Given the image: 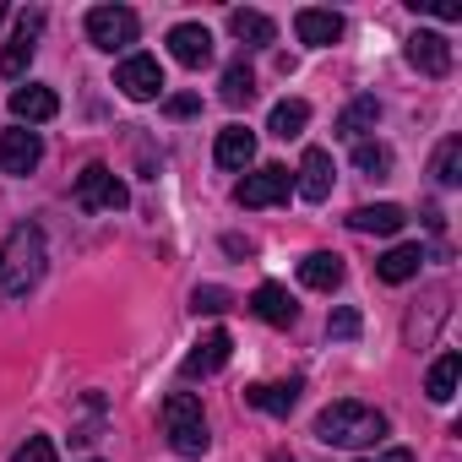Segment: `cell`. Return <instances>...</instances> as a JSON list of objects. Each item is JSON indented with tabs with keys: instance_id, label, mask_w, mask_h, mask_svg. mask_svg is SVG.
Wrapping results in <instances>:
<instances>
[{
	"instance_id": "cell-1",
	"label": "cell",
	"mask_w": 462,
	"mask_h": 462,
	"mask_svg": "<svg viewBox=\"0 0 462 462\" xmlns=\"http://www.w3.org/2000/svg\"><path fill=\"white\" fill-rule=\"evenodd\" d=\"M316 440L321 446H343V451H359V446H381L386 440V413L370 408V402H332L316 413Z\"/></svg>"
},
{
	"instance_id": "cell-2",
	"label": "cell",
	"mask_w": 462,
	"mask_h": 462,
	"mask_svg": "<svg viewBox=\"0 0 462 462\" xmlns=\"http://www.w3.org/2000/svg\"><path fill=\"white\" fill-rule=\"evenodd\" d=\"M44 262H50V256H44V228H39V223L12 228L6 256H0V294H6V300L33 294L39 278H44Z\"/></svg>"
},
{
	"instance_id": "cell-3",
	"label": "cell",
	"mask_w": 462,
	"mask_h": 462,
	"mask_svg": "<svg viewBox=\"0 0 462 462\" xmlns=\"http://www.w3.org/2000/svg\"><path fill=\"white\" fill-rule=\"evenodd\" d=\"M163 430H169V446L180 457H201L212 446L207 419H201V397H190V392H169L163 397Z\"/></svg>"
},
{
	"instance_id": "cell-4",
	"label": "cell",
	"mask_w": 462,
	"mask_h": 462,
	"mask_svg": "<svg viewBox=\"0 0 462 462\" xmlns=\"http://www.w3.org/2000/svg\"><path fill=\"white\" fill-rule=\"evenodd\" d=\"M136 33H142V17H136L131 6H93V12H88V39H93V50H104V55L131 50Z\"/></svg>"
},
{
	"instance_id": "cell-5",
	"label": "cell",
	"mask_w": 462,
	"mask_h": 462,
	"mask_svg": "<svg viewBox=\"0 0 462 462\" xmlns=\"http://www.w3.org/2000/svg\"><path fill=\"white\" fill-rule=\"evenodd\" d=\"M125 201H131V190L120 185V174L109 163H88L77 174V207H88V212H120Z\"/></svg>"
},
{
	"instance_id": "cell-6",
	"label": "cell",
	"mask_w": 462,
	"mask_h": 462,
	"mask_svg": "<svg viewBox=\"0 0 462 462\" xmlns=\"http://www.w3.org/2000/svg\"><path fill=\"white\" fill-rule=\"evenodd\" d=\"M289 190H294V174L283 163H262L256 174H245L235 185V201L240 207H278V201H289Z\"/></svg>"
},
{
	"instance_id": "cell-7",
	"label": "cell",
	"mask_w": 462,
	"mask_h": 462,
	"mask_svg": "<svg viewBox=\"0 0 462 462\" xmlns=\"http://www.w3.org/2000/svg\"><path fill=\"white\" fill-rule=\"evenodd\" d=\"M115 88H120L125 98L147 104V98H158V93H163V66H158L152 55H125V60H120V71H115Z\"/></svg>"
},
{
	"instance_id": "cell-8",
	"label": "cell",
	"mask_w": 462,
	"mask_h": 462,
	"mask_svg": "<svg viewBox=\"0 0 462 462\" xmlns=\"http://www.w3.org/2000/svg\"><path fill=\"white\" fill-rule=\"evenodd\" d=\"M228 348H235V337H228L223 327H212V332L180 359V375H185V381H207V375H217V370L228 365Z\"/></svg>"
},
{
	"instance_id": "cell-9",
	"label": "cell",
	"mask_w": 462,
	"mask_h": 462,
	"mask_svg": "<svg viewBox=\"0 0 462 462\" xmlns=\"http://www.w3.org/2000/svg\"><path fill=\"white\" fill-rule=\"evenodd\" d=\"M44 158V136L39 131H0V174H33Z\"/></svg>"
},
{
	"instance_id": "cell-10",
	"label": "cell",
	"mask_w": 462,
	"mask_h": 462,
	"mask_svg": "<svg viewBox=\"0 0 462 462\" xmlns=\"http://www.w3.org/2000/svg\"><path fill=\"white\" fill-rule=\"evenodd\" d=\"M169 55L185 71H201V66H212V33L201 23H180V28H169Z\"/></svg>"
},
{
	"instance_id": "cell-11",
	"label": "cell",
	"mask_w": 462,
	"mask_h": 462,
	"mask_svg": "<svg viewBox=\"0 0 462 462\" xmlns=\"http://www.w3.org/2000/svg\"><path fill=\"white\" fill-rule=\"evenodd\" d=\"M408 66L419 71V77H446L451 71V44H446V33H413L408 39Z\"/></svg>"
},
{
	"instance_id": "cell-12",
	"label": "cell",
	"mask_w": 462,
	"mask_h": 462,
	"mask_svg": "<svg viewBox=\"0 0 462 462\" xmlns=\"http://www.w3.org/2000/svg\"><path fill=\"white\" fill-rule=\"evenodd\" d=\"M332 152L327 147H305V158H300V180H294V190L305 196V201H327L332 196Z\"/></svg>"
},
{
	"instance_id": "cell-13",
	"label": "cell",
	"mask_w": 462,
	"mask_h": 462,
	"mask_svg": "<svg viewBox=\"0 0 462 462\" xmlns=\"http://www.w3.org/2000/svg\"><path fill=\"white\" fill-rule=\"evenodd\" d=\"M251 316L267 321V327H294V321H300V305H294V294H289L283 283H262V289L251 294Z\"/></svg>"
},
{
	"instance_id": "cell-14",
	"label": "cell",
	"mask_w": 462,
	"mask_h": 462,
	"mask_svg": "<svg viewBox=\"0 0 462 462\" xmlns=\"http://www.w3.org/2000/svg\"><path fill=\"white\" fill-rule=\"evenodd\" d=\"M294 33H300V44L327 50V44L343 39V17H337V12H321V6H305V12L294 17Z\"/></svg>"
},
{
	"instance_id": "cell-15",
	"label": "cell",
	"mask_w": 462,
	"mask_h": 462,
	"mask_svg": "<svg viewBox=\"0 0 462 462\" xmlns=\"http://www.w3.org/2000/svg\"><path fill=\"white\" fill-rule=\"evenodd\" d=\"M300 381H262V386H245V402L251 408H262V413H273V419H289L294 413V402H300Z\"/></svg>"
},
{
	"instance_id": "cell-16",
	"label": "cell",
	"mask_w": 462,
	"mask_h": 462,
	"mask_svg": "<svg viewBox=\"0 0 462 462\" xmlns=\"http://www.w3.org/2000/svg\"><path fill=\"white\" fill-rule=\"evenodd\" d=\"M408 223V212L397 201H375V207H354L348 212V228L354 235H397V228Z\"/></svg>"
},
{
	"instance_id": "cell-17",
	"label": "cell",
	"mask_w": 462,
	"mask_h": 462,
	"mask_svg": "<svg viewBox=\"0 0 462 462\" xmlns=\"http://www.w3.org/2000/svg\"><path fill=\"white\" fill-rule=\"evenodd\" d=\"M212 158H217V169H245V163L256 158V131H245V125H223Z\"/></svg>"
},
{
	"instance_id": "cell-18",
	"label": "cell",
	"mask_w": 462,
	"mask_h": 462,
	"mask_svg": "<svg viewBox=\"0 0 462 462\" xmlns=\"http://www.w3.org/2000/svg\"><path fill=\"white\" fill-rule=\"evenodd\" d=\"M12 115H17L23 125H44V120L60 115V98H55L50 88H33V82H28V88L12 93Z\"/></svg>"
},
{
	"instance_id": "cell-19",
	"label": "cell",
	"mask_w": 462,
	"mask_h": 462,
	"mask_svg": "<svg viewBox=\"0 0 462 462\" xmlns=\"http://www.w3.org/2000/svg\"><path fill=\"white\" fill-rule=\"evenodd\" d=\"M300 283L316 289V294H332V289L343 283V256H332V251H310V256L300 262Z\"/></svg>"
},
{
	"instance_id": "cell-20",
	"label": "cell",
	"mask_w": 462,
	"mask_h": 462,
	"mask_svg": "<svg viewBox=\"0 0 462 462\" xmlns=\"http://www.w3.org/2000/svg\"><path fill=\"white\" fill-rule=\"evenodd\" d=\"M419 267H424V251H419V245H392V251L375 262V278H381V283H408V278H419Z\"/></svg>"
},
{
	"instance_id": "cell-21",
	"label": "cell",
	"mask_w": 462,
	"mask_h": 462,
	"mask_svg": "<svg viewBox=\"0 0 462 462\" xmlns=\"http://www.w3.org/2000/svg\"><path fill=\"white\" fill-rule=\"evenodd\" d=\"M305 125H310V104H305V98H283V104H273V115H267V131H273L278 142H294Z\"/></svg>"
},
{
	"instance_id": "cell-22",
	"label": "cell",
	"mask_w": 462,
	"mask_h": 462,
	"mask_svg": "<svg viewBox=\"0 0 462 462\" xmlns=\"http://www.w3.org/2000/svg\"><path fill=\"white\" fill-rule=\"evenodd\" d=\"M228 33H235L245 50H262V44H273V39H278L273 17H262V12H228Z\"/></svg>"
},
{
	"instance_id": "cell-23",
	"label": "cell",
	"mask_w": 462,
	"mask_h": 462,
	"mask_svg": "<svg viewBox=\"0 0 462 462\" xmlns=\"http://www.w3.org/2000/svg\"><path fill=\"white\" fill-rule=\"evenodd\" d=\"M375 120H381V98H354V104L337 115V136L359 142L365 131H375Z\"/></svg>"
},
{
	"instance_id": "cell-24",
	"label": "cell",
	"mask_w": 462,
	"mask_h": 462,
	"mask_svg": "<svg viewBox=\"0 0 462 462\" xmlns=\"http://www.w3.org/2000/svg\"><path fill=\"white\" fill-rule=\"evenodd\" d=\"M457 375H462V359H457V354H440V359L430 365V375H424L430 402H451V397H457Z\"/></svg>"
},
{
	"instance_id": "cell-25",
	"label": "cell",
	"mask_w": 462,
	"mask_h": 462,
	"mask_svg": "<svg viewBox=\"0 0 462 462\" xmlns=\"http://www.w3.org/2000/svg\"><path fill=\"white\" fill-rule=\"evenodd\" d=\"M251 98H256V77H251L245 60H235V66L223 71V104H228V109H240V104H251Z\"/></svg>"
},
{
	"instance_id": "cell-26",
	"label": "cell",
	"mask_w": 462,
	"mask_h": 462,
	"mask_svg": "<svg viewBox=\"0 0 462 462\" xmlns=\"http://www.w3.org/2000/svg\"><path fill=\"white\" fill-rule=\"evenodd\" d=\"M430 169H435V185H446V190L462 185V142L446 136V142L435 147V163H430Z\"/></svg>"
},
{
	"instance_id": "cell-27",
	"label": "cell",
	"mask_w": 462,
	"mask_h": 462,
	"mask_svg": "<svg viewBox=\"0 0 462 462\" xmlns=\"http://www.w3.org/2000/svg\"><path fill=\"white\" fill-rule=\"evenodd\" d=\"M354 169L370 174V180H386V174H392V147H386V142H359V147H354Z\"/></svg>"
},
{
	"instance_id": "cell-28",
	"label": "cell",
	"mask_w": 462,
	"mask_h": 462,
	"mask_svg": "<svg viewBox=\"0 0 462 462\" xmlns=\"http://www.w3.org/2000/svg\"><path fill=\"white\" fill-rule=\"evenodd\" d=\"M33 50H39V39H23V33H17L6 50H0V77H12V82H17V77L33 66Z\"/></svg>"
},
{
	"instance_id": "cell-29",
	"label": "cell",
	"mask_w": 462,
	"mask_h": 462,
	"mask_svg": "<svg viewBox=\"0 0 462 462\" xmlns=\"http://www.w3.org/2000/svg\"><path fill=\"white\" fill-rule=\"evenodd\" d=\"M228 305H235V294L217 289V283H196V294H190V310L196 316H223Z\"/></svg>"
},
{
	"instance_id": "cell-30",
	"label": "cell",
	"mask_w": 462,
	"mask_h": 462,
	"mask_svg": "<svg viewBox=\"0 0 462 462\" xmlns=\"http://www.w3.org/2000/svg\"><path fill=\"white\" fill-rule=\"evenodd\" d=\"M12 462H60V457H55V440H50V435H28V440L12 451Z\"/></svg>"
},
{
	"instance_id": "cell-31",
	"label": "cell",
	"mask_w": 462,
	"mask_h": 462,
	"mask_svg": "<svg viewBox=\"0 0 462 462\" xmlns=\"http://www.w3.org/2000/svg\"><path fill=\"white\" fill-rule=\"evenodd\" d=\"M359 327H365V321H359V310H348V305H343V310H332V321H327V332H332L337 343H354V337H359Z\"/></svg>"
},
{
	"instance_id": "cell-32",
	"label": "cell",
	"mask_w": 462,
	"mask_h": 462,
	"mask_svg": "<svg viewBox=\"0 0 462 462\" xmlns=\"http://www.w3.org/2000/svg\"><path fill=\"white\" fill-rule=\"evenodd\" d=\"M413 12H430V17H440V23H457L462 17V6H451V0H408Z\"/></svg>"
},
{
	"instance_id": "cell-33",
	"label": "cell",
	"mask_w": 462,
	"mask_h": 462,
	"mask_svg": "<svg viewBox=\"0 0 462 462\" xmlns=\"http://www.w3.org/2000/svg\"><path fill=\"white\" fill-rule=\"evenodd\" d=\"M163 109H169L174 120H185V115H196V109H201V98H196V93H174V98H169Z\"/></svg>"
},
{
	"instance_id": "cell-34",
	"label": "cell",
	"mask_w": 462,
	"mask_h": 462,
	"mask_svg": "<svg viewBox=\"0 0 462 462\" xmlns=\"http://www.w3.org/2000/svg\"><path fill=\"white\" fill-rule=\"evenodd\" d=\"M17 33H23V39H39V33H44V12H39V6L23 12V17H17Z\"/></svg>"
},
{
	"instance_id": "cell-35",
	"label": "cell",
	"mask_w": 462,
	"mask_h": 462,
	"mask_svg": "<svg viewBox=\"0 0 462 462\" xmlns=\"http://www.w3.org/2000/svg\"><path fill=\"white\" fill-rule=\"evenodd\" d=\"M359 462H419L408 446H392V451H375V457H359Z\"/></svg>"
},
{
	"instance_id": "cell-36",
	"label": "cell",
	"mask_w": 462,
	"mask_h": 462,
	"mask_svg": "<svg viewBox=\"0 0 462 462\" xmlns=\"http://www.w3.org/2000/svg\"><path fill=\"white\" fill-rule=\"evenodd\" d=\"M223 251H228V256H251L256 245H251V240H240V235H228V240H223Z\"/></svg>"
},
{
	"instance_id": "cell-37",
	"label": "cell",
	"mask_w": 462,
	"mask_h": 462,
	"mask_svg": "<svg viewBox=\"0 0 462 462\" xmlns=\"http://www.w3.org/2000/svg\"><path fill=\"white\" fill-rule=\"evenodd\" d=\"M273 462H294V457H283V451H273Z\"/></svg>"
},
{
	"instance_id": "cell-38",
	"label": "cell",
	"mask_w": 462,
	"mask_h": 462,
	"mask_svg": "<svg viewBox=\"0 0 462 462\" xmlns=\"http://www.w3.org/2000/svg\"><path fill=\"white\" fill-rule=\"evenodd\" d=\"M0 23H6V6H0Z\"/></svg>"
},
{
	"instance_id": "cell-39",
	"label": "cell",
	"mask_w": 462,
	"mask_h": 462,
	"mask_svg": "<svg viewBox=\"0 0 462 462\" xmlns=\"http://www.w3.org/2000/svg\"><path fill=\"white\" fill-rule=\"evenodd\" d=\"M93 462H98V457H93Z\"/></svg>"
}]
</instances>
